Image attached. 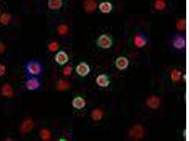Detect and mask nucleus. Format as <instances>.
I'll return each mask as SVG.
<instances>
[{
    "instance_id": "f257e3e1",
    "label": "nucleus",
    "mask_w": 189,
    "mask_h": 141,
    "mask_svg": "<svg viewBox=\"0 0 189 141\" xmlns=\"http://www.w3.org/2000/svg\"><path fill=\"white\" fill-rule=\"evenodd\" d=\"M76 71L80 76H84L89 73V67L86 64L82 63L77 67Z\"/></svg>"
},
{
    "instance_id": "f03ea898",
    "label": "nucleus",
    "mask_w": 189,
    "mask_h": 141,
    "mask_svg": "<svg viewBox=\"0 0 189 141\" xmlns=\"http://www.w3.org/2000/svg\"><path fill=\"white\" fill-rule=\"evenodd\" d=\"M98 43L101 47L107 48L109 47L111 45V40L106 36L103 35L98 39Z\"/></svg>"
},
{
    "instance_id": "7ed1b4c3",
    "label": "nucleus",
    "mask_w": 189,
    "mask_h": 141,
    "mask_svg": "<svg viewBox=\"0 0 189 141\" xmlns=\"http://www.w3.org/2000/svg\"><path fill=\"white\" fill-rule=\"evenodd\" d=\"M55 60L56 62L60 64H64L68 60V57L67 55L64 52L61 51L56 55L55 57Z\"/></svg>"
},
{
    "instance_id": "20e7f679",
    "label": "nucleus",
    "mask_w": 189,
    "mask_h": 141,
    "mask_svg": "<svg viewBox=\"0 0 189 141\" xmlns=\"http://www.w3.org/2000/svg\"><path fill=\"white\" fill-rule=\"evenodd\" d=\"M33 122L29 119L26 120L22 125V131L24 133H27L30 131L33 128Z\"/></svg>"
},
{
    "instance_id": "39448f33",
    "label": "nucleus",
    "mask_w": 189,
    "mask_h": 141,
    "mask_svg": "<svg viewBox=\"0 0 189 141\" xmlns=\"http://www.w3.org/2000/svg\"><path fill=\"white\" fill-rule=\"evenodd\" d=\"M1 93L4 96L7 97H11L13 96V92L10 84L6 83L3 86L1 89Z\"/></svg>"
},
{
    "instance_id": "423d86ee",
    "label": "nucleus",
    "mask_w": 189,
    "mask_h": 141,
    "mask_svg": "<svg viewBox=\"0 0 189 141\" xmlns=\"http://www.w3.org/2000/svg\"><path fill=\"white\" fill-rule=\"evenodd\" d=\"M97 84L101 87H107L109 84V81L105 75H100L97 77Z\"/></svg>"
},
{
    "instance_id": "0eeeda50",
    "label": "nucleus",
    "mask_w": 189,
    "mask_h": 141,
    "mask_svg": "<svg viewBox=\"0 0 189 141\" xmlns=\"http://www.w3.org/2000/svg\"><path fill=\"white\" fill-rule=\"evenodd\" d=\"M116 66L119 69H125L128 66V61L125 57H119L116 60Z\"/></svg>"
},
{
    "instance_id": "6e6552de",
    "label": "nucleus",
    "mask_w": 189,
    "mask_h": 141,
    "mask_svg": "<svg viewBox=\"0 0 189 141\" xmlns=\"http://www.w3.org/2000/svg\"><path fill=\"white\" fill-rule=\"evenodd\" d=\"M62 5V0H48V6L51 9H59Z\"/></svg>"
},
{
    "instance_id": "1a4fd4ad",
    "label": "nucleus",
    "mask_w": 189,
    "mask_h": 141,
    "mask_svg": "<svg viewBox=\"0 0 189 141\" xmlns=\"http://www.w3.org/2000/svg\"><path fill=\"white\" fill-rule=\"evenodd\" d=\"M73 106L77 109H80L84 107L85 105L84 100L80 97H76L72 102Z\"/></svg>"
},
{
    "instance_id": "9d476101",
    "label": "nucleus",
    "mask_w": 189,
    "mask_h": 141,
    "mask_svg": "<svg viewBox=\"0 0 189 141\" xmlns=\"http://www.w3.org/2000/svg\"><path fill=\"white\" fill-rule=\"evenodd\" d=\"M26 87L29 90H34L37 89L39 86V83L37 79H29L26 82Z\"/></svg>"
},
{
    "instance_id": "9b49d317",
    "label": "nucleus",
    "mask_w": 189,
    "mask_h": 141,
    "mask_svg": "<svg viewBox=\"0 0 189 141\" xmlns=\"http://www.w3.org/2000/svg\"><path fill=\"white\" fill-rule=\"evenodd\" d=\"M28 69H29V72L31 74H39L40 72L41 68L38 64L32 63L29 65Z\"/></svg>"
},
{
    "instance_id": "f8f14e48",
    "label": "nucleus",
    "mask_w": 189,
    "mask_h": 141,
    "mask_svg": "<svg viewBox=\"0 0 189 141\" xmlns=\"http://www.w3.org/2000/svg\"><path fill=\"white\" fill-rule=\"evenodd\" d=\"M148 106L153 108H156L159 106L160 104V99L158 97L153 96L149 99L147 102Z\"/></svg>"
},
{
    "instance_id": "ddd939ff",
    "label": "nucleus",
    "mask_w": 189,
    "mask_h": 141,
    "mask_svg": "<svg viewBox=\"0 0 189 141\" xmlns=\"http://www.w3.org/2000/svg\"><path fill=\"white\" fill-rule=\"evenodd\" d=\"M96 7V4L93 0H87L85 3V8L86 11L87 12H90L94 10Z\"/></svg>"
},
{
    "instance_id": "4468645a",
    "label": "nucleus",
    "mask_w": 189,
    "mask_h": 141,
    "mask_svg": "<svg viewBox=\"0 0 189 141\" xmlns=\"http://www.w3.org/2000/svg\"><path fill=\"white\" fill-rule=\"evenodd\" d=\"M131 133H132L131 135H132L133 137H140L142 135V129L139 126H136L132 129Z\"/></svg>"
},
{
    "instance_id": "2eb2a0df",
    "label": "nucleus",
    "mask_w": 189,
    "mask_h": 141,
    "mask_svg": "<svg viewBox=\"0 0 189 141\" xmlns=\"http://www.w3.org/2000/svg\"><path fill=\"white\" fill-rule=\"evenodd\" d=\"M11 16L7 13H4L0 17V22L4 25H7L11 20Z\"/></svg>"
},
{
    "instance_id": "dca6fc26",
    "label": "nucleus",
    "mask_w": 189,
    "mask_h": 141,
    "mask_svg": "<svg viewBox=\"0 0 189 141\" xmlns=\"http://www.w3.org/2000/svg\"><path fill=\"white\" fill-rule=\"evenodd\" d=\"M103 115V113L99 109L94 110L92 113V117L94 120H98L101 119Z\"/></svg>"
},
{
    "instance_id": "f3484780",
    "label": "nucleus",
    "mask_w": 189,
    "mask_h": 141,
    "mask_svg": "<svg viewBox=\"0 0 189 141\" xmlns=\"http://www.w3.org/2000/svg\"><path fill=\"white\" fill-rule=\"evenodd\" d=\"M41 137L44 140H48L51 137V134L50 132L47 129H43L41 132Z\"/></svg>"
},
{
    "instance_id": "a211bd4d",
    "label": "nucleus",
    "mask_w": 189,
    "mask_h": 141,
    "mask_svg": "<svg viewBox=\"0 0 189 141\" xmlns=\"http://www.w3.org/2000/svg\"><path fill=\"white\" fill-rule=\"evenodd\" d=\"M58 32L61 35H65L68 32V28L65 25H61L58 28Z\"/></svg>"
},
{
    "instance_id": "6ab92c4d",
    "label": "nucleus",
    "mask_w": 189,
    "mask_h": 141,
    "mask_svg": "<svg viewBox=\"0 0 189 141\" xmlns=\"http://www.w3.org/2000/svg\"><path fill=\"white\" fill-rule=\"evenodd\" d=\"M58 86L60 90H64L68 88L69 84L66 81H61L59 82Z\"/></svg>"
},
{
    "instance_id": "aec40b11",
    "label": "nucleus",
    "mask_w": 189,
    "mask_h": 141,
    "mask_svg": "<svg viewBox=\"0 0 189 141\" xmlns=\"http://www.w3.org/2000/svg\"><path fill=\"white\" fill-rule=\"evenodd\" d=\"M180 72L179 71H177L176 70H174L172 72V78L174 81H178L180 77Z\"/></svg>"
},
{
    "instance_id": "412c9836",
    "label": "nucleus",
    "mask_w": 189,
    "mask_h": 141,
    "mask_svg": "<svg viewBox=\"0 0 189 141\" xmlns=\"http://www.w3.org/2000/svg\"><path fill=\"white\" fill-rule=\"evenodd\" d=\"M58 48V44L56 42H52L49 45V49L51 51H55Z\"/></svg>"
},
{
    "instance_id": "4be33fe9",
    "label": "nucleus",
    "mask_w": 189,
    "mask_h": 141,
    "mask_svg": "<svg viewBox=\"0 0 189 141\" xmlns=\"http://www.w3.org/2000/svg\"><path fill=\"white\" fill-rule=\"evenodd\" d=\"M110 5L109 4H107V3H106V6H105V3H103V4H101L100 5V9L101 10V11H103V12H106L107 11H109L110 10V8H107V7H110Z\"/></svg>"
},
{
    "instance_id": "5701e85b",
    "label": "nucleus",
    "mask_w": 189,
    "mask_h": 141,
    "mask_svg": "<svg viewBox=\"0 0 189 141\" xmlns=\"http://www.w3.org/2000/svg\"><path fill=\"white\" fill-rule=\"evenodd\" d=\"M72 72V68L71 67H69V66H67V67H65L64 68V71H63L64 74L67 75V76L71 74Z\"/></svg>"
},
{
    "instance_id": "b1692460",
    "label": "nucleus",
    "mask_w": 189,
    "mask_h": 141,
    "mask_svg": "<svg viewBox=\"0 0 189 141\" xmlns=\"http://www.w3.org/2000/svg\"><path fill=\"white\" fill-rule=\"evenodd\" d=\"M136 44L138 46L141 47L145 44V42L142 39L139 37H137L135 40Z\"/></svg>"
},
{
    "instance_id": "393cba45",
    "label": "nucleus",
    "mask_w": 189,
    "mask_h": 141,
    "mask_svg": "<svg viewBox=\"0 0 189 141\" xmlns=\"http://www.w3.org/2000/svg\"><path fill=\"white\" fill-rule=\"evenodd\" d=\"M5 71L6 69L5 66L3 64H0V76H3V75L4 74Z\"/></svg>"
},
{
    "instance_id": "a878e982",
    "label": "nucleus",
    "mask_w": 189,
    "mask_h": 141,
    "mask_svg": "<svg viewBox=\"0 0 189 141\" xmlns=\"http://www.w3.org/2000/svg\"><path fill=\"white\" fill-rule=\"evenodd\" d=\"M4 50H5V47L3 43H0V54L3 53Z\"/></svg>"
}]
</instances>
